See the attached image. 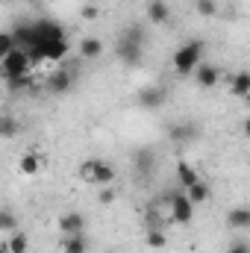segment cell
<instances>
[{
    "label": "cell",
    "mask_w": 250,
    "mask_h": 253,
    "mask_svg": "<svg viewBox=\"0 0 250 253\" xmlns=\"http://www.w3.org/2000/svg\"><path fill=\"white\" fill-rule=\"evenodd\" d=\"M200 59H203V42H186L174 50L171 62H174V71L180 77H191L197 68H200Z\"/></svg>",
    "instance_id": "cell-1"
},
{
    "label": "cell",
    "mask_w": 250,
    "mask_h": 253,
    "mask_svg": "<svg viewBox=\"0 0 250 253\" xmlns=\"http://www.w3.org/2000/svg\"><path fill=\"white\" fill-rule=\"evenodd\" d=\"M115 168L109 165V162H103V159H85L83 165H80V180L83 183H88V186H112L115 183Z\"/></svg>",
    "instance_id": "cell-2"
},
{
    "label": "cell",
    "mask_w": 250,
    "mask_h": 253,
    "mask_svg": "<svg viewBox=\"0 0 250 253\" xmlns=\"http://www.w3.org/2000/svg\"><path fill=\"white\" fill-rule=\"evenodd\" d=\"M30 62H33L30 50L18 47V50H12L9 56H3V59H0V71H3V77H6V80H21V77H27Z\"/></svg>",
    "instance_id": "cell-3"
},
{
    "label": "cell",
    "mask_w": 250,
    "mask_h": 253,
    "mask_svg": "<svg viewBox=\"0 0 250 253\" xmlns=\"http://www.w3.org/2000/svg\"><path fill=\"white\" fill-rule=\"evenodd\" d=\"M171 221L180 224V227H186V224L194 221V203L188 200L186 189L183 191H171Z\"/></svg>",
    "instance_id": "cell-4"
},
{
    "label": "cell",
    "mask_w": 250,
    "mask_h": 253,
    "mask_svg": "<svg viewBox=\"0 0 250 253\" xmlns=\"http://www.w3.org/2000/svg\"><path fill=\"white\" fill-rule=\"evenodd\" d=\"M68 53H71V47H68L65 39L44 42V44H39L36 50H30V56H33V59H42V62H62Z\"/></svg>",
    "instance_id": "cell-5"
},
{
    "label": "cell",
    "mask_w": 250,
    "mask_h": 253,
    "mask_svg": "<svg viewBox=\"0 0 250 253\" xmlns=\"http://www.w3.org/2000/svg\"><path fill=\"white\" fill-rule=\"evenodd\" d=\"M118 56H121L124 62H135V59L141 56V39L135 36V30H129L124 39L118 42Z\"/></svg>",
    "instance_id": "cell-6"
},
{
    "label": "cell",
    "mask_w": 250,
    "mask_h": 253,
    "mask_svg": "<svg viewBox=\"0 0 250 253\" xmlns=\"http://www.w3.org/2000/svg\"><path fill=\"white\" fill-rule=\"evenodd\" d=\"M194 80H197L200 88H215V85L221 83V71H218L215 65H200V68L194 71Z\"/></svg>",
    "instance_id": "cell-7"
},
{
    "label": "cell",
    "mask_w": 250,
    "mask_h": 253,
    "mask_svg": "<svg viewBox=\"0 0 250 253\" xmlns=\"http://www.w3.org/2000/svg\"><path fill=\"white\" fill-rule=\"evenodd\" d=\"M18 168H21V174H24V177H39V171L44 168V159H42L39 153H33V150H30V153H24V156H21Z\"/></svg>",
    "instance_id": "cell-8"
},
{
    "label": "cell",
    "mask_w": 250,
    "mask_h": 253,
    "mask_svg": "<svg viewBox=\"0 0 250 253\" xmlns=\"http://www.w3.org/2000/svg\"><path fill=\"white\" fill-rule=\"evenodd\" d=\"M248 91H250V71H239V74H233V77H230V94L245 100Z\"/></svg>",
    "instance_id": "cell-9"
},
{
    "label": "cell",
    "mask_w": 250,
    "mask_h": 253,
    "mask_svg": "<svg viewBox=\"0 0 250 253\" xmlns=\"http://www.w3.org/2000/svg\"><path fill=\"white\" fill-rule=\"evenodd\" d=\"M83 227H85V218L80 215V212H62L59 215V230L65 233H83Z\"/></svg>",
    "instance_id": "cell-10"
},
{
    "label": "cell",
    "mask_w": 250,
    "mask_h": 253,
    "mask_svg": "<svg viewBox=\"0 0 250 253\" xmlns=\"http://www.w3.org/2000/svg\"><path fill=\"white\" fill-rule=\"evenodd\" d=\"M227 224L233 230H250V206H236L227 212Z\"/></svg>",
    "instance_id": "cell-11"
},
{
    "label": "cell",
    "mask_w": 250,
    "mask_h": 253,
    "mask_svg": "<svg viewBox=\"0 0 250 253\" xmlns=\"http://www.w3.org/2000/svg\"><path fill=\"white\" fill-rule=\"evenodd\" d=\"M59 248H62V253H85L88 251L83 233H65L62 242H59Z\"/></svg>",
    "instance_id": "cell-12"
},
{
    "label": "cell",
    "mask_w": 250,
    "mask_h": 253,
    "mask_svg": "<svg viewBox=\"0 0 250 253\" xmlns=\"http://www.w3.org/2000/svg\"><path fill=\"white\" fill-rule=\"evenodd\" d=\"M80 56H83V59H97V56H103V42L94 39V36H85V39L80 42Z\"/></svg>",
    "instance_id": "cell-13"
},
{
    "label": "cell",
    "mask_w": 250,
    "mask_h": 253,
    "mask_svg": "<svg viewBox=\"0 0 250 253\" xmlns=\"http://www.w3.org/2000/svg\"><path fill=\"white\" fill-rule=\"evenodd\" d=\"M177 180H180V186H183V189H191L194 183H200V174H197V168H194V165L180 162V165H177Z\"/></svg>",
    "instance_id": "cell-14"
},
{
    "label": "cell",
    "mask_w": 250,
    "mask_h": 253,
    "mask_svg": "<svg viewBox=\"0 0 250 253\" xmlns=\"http://www.w3.org/2000/svg\"><path fill=\"white\" fill-rule=\"evenodd\" d=\"M71 83H74V80H71V74H68V71H56V74H50V77H47V88H50L53 94L68 91V88H71Z\"/></svg>",
    "instance_id": "cell-15"
},
{
    "label": "cell",
    "mask_w": 250,
    "mask_h": 253,
    "mask_svg": "<svg viewBox=\"0 0 250 253\" xmlns=\"http://www.w3.org/2000/svg\"><path fill=\"white\" fill-rule=\"evenodd\" d=\"M147 18H150L153 24H165V21L171 18V9H168V3H165V0H153V3L147 6Z\"/></svg>",
    "instance_id": "cell-16"
},
{
    "label": "cell",
    "mask_w": 250,
    "mask_h": 253,
    "mask_svg": "<svg viewBox=\"0 0 250 253\" xmlns=\"http://www.w3.org/2000/svg\"><path fill=\"white\" fill-rule=\"evenodd\" d=\"M186 194H188V200L194 203V206H200V203H206L209 197H212V189H209V183H194L191 189H186Z\"/></svg>",
    "instance_id": "cell-17"
},
{
    "label": "cell",
    "mask_w": 250,
    "mask_h": 253,
    "mask_svg": "<svg viewBox=\"0 0 250 253\" xmlns=\"http://www.w3.org/2000/svg\"><path fill=\"white\" fill-rule=\"evenodd\" d=\"M138 100H141V106H147V109H156V106L165 100V91H162V88H144V91L138 94Z\"/></svg>",
    "instance_id": "cell-18"
},
{
    "label": "cell",
    "mask_w": 250,
    "mask_h": 253,
    "mask_svg": "<svg viewBox=\"0 0 250 253\" xmlns=\"http://www.w3.org/2000/svg\"><path fill=\"white\" fill-rule=\"evenodd\" d=\"M144 242H147V248H153V251H162V248L168 245V236H165V230H159V227H150V230H147V236H144Z\"/></svg>",
    "instance_id": "cell-19"
},
{
    "label": "cell",
    "mask_w": 250,
    "mask_h": 253,
    "mask_svg": "<svg viewBox=\"0 0 250 253\" xmlns=\"http://www.w3.org/2000/svg\"><path fill=\"white\" fill-rule=\"evenodd\" d=\"M3 242L9 245V251H12V253H27V251H30V239H27V233H15V236H6Z\"/></svg>",
    "instance_id": "cell-20"
},
{
    "label": "cell",
    "mask_w": 250,
    "mask_h": 253,
    "mask_svg": "<svg viewBox=\"0 0 250 253\" xmlns=\"http://www.w3.org/2000/svg\"><path fill=\"white\" fill-rule=\"evenodd\" d=\"M15 39H18L15 33H3V39H0V59H3V56H9L12 50H18Z\"/></svg>",
    "instance_id": "cell-21"
},
{
    "label": "cell",
    "mask_w": 250,
    "mask_h": 253,
    "mask_svg": "<svg viewBox=\"0 0 250 253\" xmlns=\"http://www.w3.org/2000/svg\"><path fill=\"white\" fill-rule=\"evenodd\" d=\"M197 12H200L203 18H212V15L218 12V3H215V0H197Z\"/></svg>",
    "instance_id": "cell-22"
},
{
    "label": "cell",
    "mask_w": 250,
    "mask_h": 253,
    "mask_svg": "<svg viewBox=\"0 0 250 253\" xmlns=\"http://www.w3.org/2000/svg\"><path fill=\"white\" fill-rule=\"evenodd\" d=\"M0 227H3L6 233H9V230H15V215H12L9 209H3V212H0Z\"/></svg>",
    "instance_id": "cell-23"
},
{
    "label": "cell",
    "mask_w": 250,
    "mask_h": 253,
    "mask_svg": "<svg viewBox=\"0 0 250 253\" xmlns=\"http://www.w3.org/2000/svg\"><path fill=\"white\" fill-rule=\"evenodd\" d=\"M115 197H118V191L112 189V186H103V191H100V203H103V206H109Z\"/></svg>",
    "instance_id": "cell-24"
},
{
    "label": "cell",
    "mask_w": 250,
    "mask_h": 253,
    "mask_svg": "<svg viewBox=\"0 0 250 253\" xmlns=\"http://www.w3.org/2000/svg\"><path fill=\"white\" fill-rule=\"evenodd\" d=\"M80 15H83V18H85V21H94V18H97V15H100V9H97V6H91V3H88V6H83V12H80Z\"/></svg>",
    "instance_id": "cell-25"
},
{
    "label": "cell",
    "mask_w": 250,
    "mask_h": 253,
    "mask_svg": "<svg viewBox=\"0 0 250 253\" xmlns=\"http://www.w3.org/2000/svg\"><path fill=\"white\" fill-rule=\"evenodd\" d=\"M12 132H15V121H12V118H3V135L9 138Z\"/></svg>",
    "instance_id": "cell-26"
},
{
    "label": "cell",
    "mask_w": 250,
    "mask_h": 253,
    "mask_svg": "<svg viewBox=\"0 0 250 253\" xmlns=\"http://www.w3.org/2000/svg\"><path fill=\"white\" fill-rule=\"evenodd\" d=\"M227 253H250V248L245 245V242H236V245H233V248H230Z\"/></svg>",
    "instance_id": "cell-27"
},
{
    "label": "cell",
    "mask_w": 250,
    "mask_h": 253,
    "mask_svg": "<svg viewBox=\"0 0 250 253\" xmlns=\"http://www.w3.org/2000/svg\"><path fill=\"white\" fill-rule=\"evenodd\" d=\"M245 135H250V118H245Z\"/></svg>",
    "instance_id": "cell-28"
},
{
    "label": "cell",
    "mask_w": 250,
    "mask_h": 253,
    "mask_svg": "<svg viewBox=\"0 0 250 253\" xmlns=\"http://www.w3.org/2000/svg\"><path fill=\"white\" fill-rule=\"evenodd\" d=\"M245 106H250V91H248V97H245Z\"/></svg>",
    "instance_id": "cell-29"
}]
</instances>
